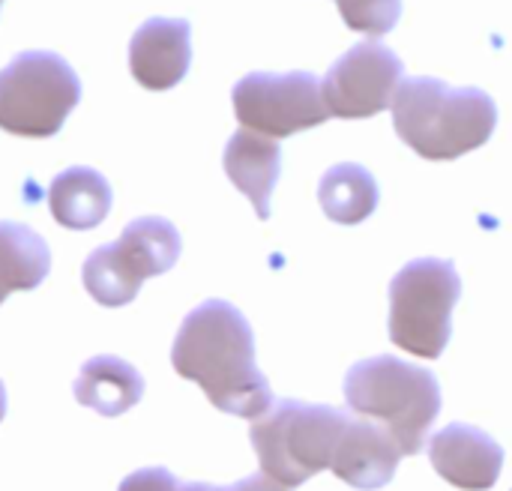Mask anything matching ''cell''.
<instances>
[{"instance_id": "1", "label": "cell", "mask_w": 512, "mask_h": 491, "mask_svg": "<svg viewBox=\"0 0 512 491\" xmlns=\"http://www.w3.org/2000/svg\"><path fill=\"white\" fill-rule=\"evenodd\" d=\"M171 366L195 381L216 411L258 420L276 399L255 363V333L246 315L225 300L195 306L171 345Z\"/></svg>"}, {"instance_id": "2", "label": "cell", "mask_w": 512, "mask_h": 491, "mask_svg": "<svg viewBox=\"0 0 512 491\" xmlns=\"http://www.w3.org/2000/svg\"><path fill=\"white\" fill-rule=\"evenodd\" d=\"M390 108L396 135L429 162L480 150L498 126V105L486 90L450 87L438 78L402 81Z\"/></svg>"}, {"instance_id": "3", "label": "cell", "mask_w": 512, "mask_h": 491, "mask_svg": "<svg viewBox=\"0 0 512 491\" xmlns=\"http://www.w3.org/2000/svg\"><path fill=\"white\" fill-rule=\"evenodd\" d=\"M351 417L381 426L405 456H420L441 414V384L429 369L396 357L360 360L345 375Z\"/></svg>"}, {"instance_id": "4", "label": "cell", "mask_w": 512, "mask_h": 491, "mask_svg": "<svg viewBox=\"0 0 512 491\" xmlns=\"http://www.w3.org/2000/svg\"><path fill=\"white\" fill-rule=\"evenodd\" d=\"M348 417L351 414L333 405H306L297 399L273 402L249 429L261 474L291 491L315 474L330 471Z\"/></svg>"}, {"instance_id": "5", "label": "cell", "mask_w": 512, "mask_h": 491, "mask_svg": "<svg viewBox=\"0 0 512 491\" xmlns=\"http://www.w3.org/2000/svg\"><path fill=\"white\" fill-rule=\"evenodd\" d=\"M462 279L453 261H408L390 282V339L405 354L438 360L453 336V309Z\"/></svg>"}, {"instance_id": "6", "label": "cell", "mask_w": 512, "mask_h": 491, "mask_svg": "<svg viewBox=\"0 0 512 491\" xmlns=\"http://www.w3.org/2000/svg\"><path fill=\"white\" fill-rule=\"evenodd\" d=\"M81 102L75 69L54 51H21L0 69V129L51 138Z\"/></svg>"}, {"instance_id": "7", "label": "cell", "mask_w": 512, "mask_h": 491, "mask_svg": "<svg viewBox=\"0 0 512 491\" xmlns=\"http://www.w3.org/2000/svg\"><path fill=\"white\" fill-rule=\"evenodd\" d=\"M183 240L177 228L162 216H141L123 228L114 243L93 249L81 267V282L87 294L105 306H129L144 279L168 273L180 258Z\"/></svg>"}, {"instance_id": "8", "label": "cell", "mask_w": 512, "mask_h": 491, "mask_svg": "<svg viewBox=\"0 0 512 491\" xmlns=\"http://www.w3.org/2000/svg\"><path fill=\"white\" fill-rule=\"evenodd\" d=\"M234 117L270 141L291 138L330 120L321 81L312 72H252L234 84Z\"/></svg>"}, {"instance_id": "9", "label": "cell", "mask_w": 512, "mask_h": 491, "mask_svg": "<svg viewBox=\"0 0 512 491\" xmlns=\"http://www.w3.org/2000/svg\"><path fill=\"white\" fill-rule=\"evenodd\" d=\"M405 75L402 57L378 39L357 42L324 75L321 96L330 117L366 120L390 108Z\"/></svg>"}, {"instance_id": "10", "label": "cell", "mask_w": 512, "mask_h": 491, "mask_svg": "<svg viewBox=\"0 0 512 491\" xmlns=\"http://www.w3.org/2000/svg\"><path fill=\"white\" fill-rule=\"evenodd\" d=\"M429 462L456 489L489 491L501 477L504 447L477 426L453 423L429 438Z\"/></svg>"}, {"instance_id": "11", "label": "cell", "mask_w": 512, "mask_h": 491, "mask_svg": "<svg viewBox=\"0 0 512 491\" xmlns=\"http://www.w3.org/2000/svg\"><path fill=\"white\" fill-rule=\"evenodd\" d=\"M192 63V24L186 18H147L129 42V72L144 90L177 87Z\"/></svg>"}, {"instance_id": "12", "label": "cell", "mask_w": 512, "mask_h": 491, "mask_svg": "<svg viewBox=\"0 0 512 491\" xmlns=\"http://www.w3.org/2000/svg\"><path fill=\"white\" fill-rule=\"evenodd\" d=\"M399 462L402 453L381 426L348 417V426L333 450L330 471L351 489L378 491L396 477Z\"/></svg>"}, {"instance_id": "13", "label": "cell", "mask_w": 512, "mask_h": 491, "mask_svg": "<svg viewBox=\"0 0 512 491\" xmlns=\"http://www.w3.org/2000/svg\"><path fill=\"white\" fill-rule=\"evenodd\" d=\"M222 165L228 180L252 201L258 219H270V198L282 174V147L255 132H234L225 144Z\"/></svg>"}, {"instance_id": "14", "label": "cell", "mask_w": 512, "mask_h": 491, "mask_svg": "<svg viewBox=\"0 0 512 491\" xmlns=\"http://www.w3.org/2000/svg\"><path fill=\"white\" fill-rule=\"evenodd\" d=\"M72 396L78 405L96 411L99 417H120L144 399V378L132 363L99 354L81 366L72 384Z\"/></svg>"}, {"instance_id": "15", "label": "cell", "mask_w": 512, "mask_h": 491, "mask_svg": "<svg viewBox=\"0 0 512 491\" xmlns=\"http://www.w3.org/2000/svg\"><path fill=\"white\" fill-rule=\"evenodd\" d=\"M111 186L108 180L84 165L60 171L48 186V207L57 225L66 231H90L105 222L111 213Z\"/></svg>"}, {"instance_id": "16", "label": "cell", "mask_w": 512, "mask_h": 491, "mask_svg": "<svg viewBox=\"0 0 512 491\" xmlns=\"http://www.w3.org/2000/svg\"><path fill=\"white\" fill-rule=\"evenodd\" d=\"M318 201L330 222L360 225L378 210L381 192H378V183L369 174V168H363L357 162H339L321 177Z\"/></svg>"}, {"instance_id": "17", "label": "cell", "mask_w": 512, "mask_h": 491, "mask_svg": "<svg viewBox=\"0 0 512 491\" xmlns=\"http://www.w3.org/2000/svg\"><path fill=\"white\" fill-rule=\"evenodd\" d=\"M51 270L48 243L27 225L0 222V303L15 291H33Z\"/></svg>"}, {"instance_id": "18", "label": "cell", "mask_w": 512, "mask_h": 491, "mask_svg": "<svg viewBox=\"0 0 512 491\" xmlns=\"http://www.w3.org/2000/svg\"><path fill=\"white\" fill-rule=\"evenodd\" d=\"M348 30L384 36L402 18V0H336Z\"/></svg>"}, {"instance_id": "19", "label": "cell", "mask_w": 512, "mask_h": 491, "mask_svg": "<svg viewBox=\"0 0 512 491\" xmlns=\"http://www.w3.org/2000/svg\"><path fill=\"white\" fill-rule=\"evenodd\" d=\"M117 491H210L207 483H183L168 468H144L129 474Z\"/></svg>"}, {"instance_id": "20", "label": "cell", "mask_w": 512, "mask_h": 491, "mask_svg": "<svg viewBox=\"0 0 512 491\" xmlns=\"http://www.w3.org/2000/svg\"><path fill=\"white\" fill-rule=\"evenodd\" d=\"M210 491H288L285 486H279V483H273L270 477H264V474H252V477H246V480H240V483H234V486H222V489H216V486H210Z\"/></svg>"}, {"instance_id": "21", "label": "cell", "mask_w": 512, "mask_h": 491, "mask_svg": "<svg viewBox=\"0 0 512 491\" xmlns=\"http://www.w3.org/2000/svg\"><path fill=\"white\" fill-rule=\"evenodd\" d=\"M3 417H6V387L0 381V423H3Z\"/></svg>"}, {"instance_id": "22", "label": "cell", "mask_w": 512, "mask_h": 491, "mask_svg": "<svg viewBox=\"0 0 512 491\" xmlns=\"http://www.w3.org/2000/svg\"><path fill=\"white\" fill-rule=\"evenodd\" d=\"M0 3H3V0H0Z\"/></svg>"}]
</instances>
